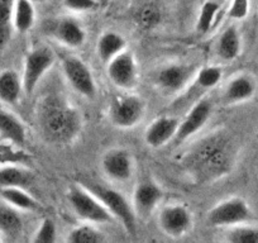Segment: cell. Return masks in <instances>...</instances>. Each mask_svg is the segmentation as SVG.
<instances>
[{"label":"cell","instance_id":"ba28073f","mask_svg":"<svg viewBox=\"0 0 258 243\" xmlns=\"http://www.w3.org/2000/svg\"><path fill=\"white\" fill-rule=\"evenodd\" d=\"M53 63V53L47 47H38V48L32 49L27 54L26 61H24L23 76H22L23 90L27 95H31L36 90L41 79L52 68Z\"/></svg>","mask_w":258,"mask_h":243},{"label":"cell","instance_id":"3957f363","mask_svg":"<svg viewBox=\"0 0 258 243\" xmlns=\"http://www.w3.org/2000/svg\"><path fill=\"white\" fill-rule=\"evenodd\" d=\"M81 185L93 193L115 219L120 220L126 232L132 234L136 232V212L133 209V205L129 204L128 200L120 193L116 192L113 188L98 184L96 181L91 180L83 181Z\"/></svg>","mask_w":258,"mask_h":243},{"label":"cell","instance_id":"2e32d148","mask_svg":"<svg viewBox=\"0 0 258 243\" xmlns=\"http://www.w3.org/2000/svg\"><path fill=\"white\" fill-rule=\"evenodd\" d=\"M163 197L162 189L152 181L141 183L133 194V209L136 214L146 218L155 210Z\"/></svg>","mask_w":258,"mask_h":243},{"label":"cell","instance_id":"836d02e7","mask_svg":"<svg viewBox=\"0 0 258 243\" xmlns=\"http://www.w3.org/2000/svg\"><path fill=\"white\" fill-rule=\"evenodd\" d=\"M158 21H160V13L157 12V9L152 8V7L143 9L142 22L146 24V26L151 27L153 26V24L158 23Z\"/></svg>","mask_w":258,"mask_h":243},{"label":"cell","instance_id":"7c38bea8","mask_svg":"<svg viewBox=\"0 0 258 243\" xmlns=\"http://www.w3.org/2000/svg\"><path fill=\"white\" fill-rule=\"evenodd\" d=\"M194 68L183 64H172L157 71L155 83L166 93H178L185 90L194 79Z\"/></svg>","mask_w":258,"mask_h":243},{"label":"cell","instance_id":"ac0fdd59","mask_svg":"<svg viewBox=\"0 0 258 243\" xmlns=\"http://www.w3.org/2000/svg\"><path fill=\"white\" fill-rule=\"evenodd\" d=\"M254 80L249 75H237L227 84L223 99L227 104H238L247 101L255 94Z\"/></svg>","mask_w":258,"mask_h":243},{"label":"cell","instance_id":"9c48e42d","mask_svg":"<svg viewBox=\"0 0 258 243\" xmlns=\"http://www.w3.org/2000/svg\"><path fill=\"white\" fill-rule=\"evenodd\" d=\"M213 113V104L207 99H202L197 104H194L187 113L185 114L182 120L178 125L177 132L172 140V145L175 147L182 145L185 141L197 135L199 131L204 128Z\"/></svg>","mask_w":258,"mask_h":243},{"label":"cell","instance_id":"5bb4252c","mask_svg":"<svg viewBox=\"0 0 258 243\" xmlns=\"http://www.w3.org/2000/svg\"><path fill=\"white\" fill-rule=\"evenodd\" d=\"M101 167L109 178L118 183H124L132 177V155L123 148H114L104 155L101 160Z\"/></svg>","mask_w":258,"mask_h":243},{"label":"cell","instance_id":"7a4b0ae2","mask_svg":"<svg viewBox=\"0 0 258 243\" xmlns=\"http://www.w3.org/2000/svg\"><path fill=\"white\" fill-rule=\"evenodd\" d=\"M38 125L47 142L68 145L78 137L83 120L78 109L64 99L48 96L39 108Z\"/></svg>","mask_w":258,"mask_h":243},{"label":"cell","instance_id":"603a6c76","mask_svg":"<svg viewBox=\"0 0 258 243\" xmlns=\"http://www.w3.org/2000/svg\"><path fill=\"white\" fill-rule=\"evenodd\" d=\"M36 21V11L31 0H16L13 13V28L19 33H27Z\"/></svg>","mask_w":258,"mask_h":243},{"label":"cell","instance_id":"f546056e","mask_svg":"<svg viewBox=\"0 0 258 243\" xmlns=\"http://www.w3.org/2000/svg\"><path fill=\"white\" fill-rule=\"evenodd\" d=\"M227 239L232 243H258V228L247 223L230 227Z\"/></svg>","mask_w":258,"mask_h":243},{"label":"cell","instance_id":"8992f818","mask_svg":"<svg viewBox=\"0 0 258 243\" xmlns=\"http://www.w3.org/2000/svg\"><path fill=\"white\" fill-rule=\"evenodd\" d=\"M252 218V212L245 200L230 198L219 203L208 213V223L212 227H234L244 224Z\"/></svg>","mask_w":258,"mask_h":243},{"label":"cell","instance_id":"e0dca14e","mask_svg":"<svg viewBox=\"0 0 258 243\" xmlns=\"http://www.w3.org/2000/svg\"><path fill=\"white\" fill-rule=\"evenodd\" d=\"M51 33L58 42L71 48L81 47L85 42L86 34L83 27L73 18L57 19L51 27Z\"/></svg>","mask_w":258,"mask_h":243},{"label":"cell","instance_id":"d6a6232c","mask_svg":"<svg viewBox=\"0 0 258 243\" xmlns=\"http://www.w3.org/2000/svg\"><path fill=\"white\" fill-rule=\"evenodd\" d=\"M63 6L69 11L84 13L96 8V0H63Z\"/></svg>","mask_w":258,"mask_h":243},{"label":"cell","instance_id":"7402d4cb","mask_svg":"<svg viewBox=\"0 0 258 243\" xmlns=\"http://www.w3.org/2000/svg\"><path fill=\"white\" fill-rule=\"evenodd\" d=\"M125 39L121 34L115 33V32H105L99 38L96 49H98L99 58L104 64H108L114 57L125 51Z\"/></svg>","mask_w":258,"mask_h":243},{"label":"cell","instance_id":"484cf974","mask_svg":"<svg viewBox=\"0 0 258 243\" xmlns=\"http://www.w3.org/2000/svg\"><path fill=\"white\" fill-rule=\"evenodd\" d=\"M16 0H0V51L6 48L13 31Z\"/></svg>","mask_w":258,"mask_h":243},{"label":"cell","instance_id":"d4e9b609","mask_svg":"<svg viewBox=\"0 0 258 243\" xmlns=\"http://www.w3.org/2000/svg\"><path fill=\"white\" fill-rule=\"evenodd\" d=\"M23 230V222L17 212L16 208L0 205V233L6 237L14 238L18 237Z\"/></svg>","mask_w":258,"mask_h":243},{"label":"cell","instance_id":"277c9868","mask_svg":"<svg viewBox=\"0 0 258 243\" xmlns=\"http://www.w3.org/2000/svg\"><path fill=\"white\" fill-rule=\"evenodd\" d=\"M69 203L79 218L89 223H113L115 218L104 207L103 203L81 185L69 192Z\"/></svg>","mask_w":258,"mask_h":243},{"label":"cell","instance_id":"4fadbf2b","mask_svg":"<svg viewBox=\"0 0 258 243\" xmlns=\"http://www.w3.org/2000/svg\"><path fill=\"white\" fill-rule=\"evenodd\" d=\"M158 223L165 234L178 238L185 235L192 224V218L188 209L183 205L175 204L165 207L160 213Z\"/></svg>","mask_w":258,"mask_h":243},{"label":"cell","instance_id":"6da1fadb","mask_svg":"<svg viewBox=\"0 0 258 243\" xmlns=\"http://www.w3.org/2000/svg\"><path fill=\"white\" fill-rule=\"evenodd\" d=\"M234 158V143L227 133L218 131L195 143L183 156L182 166L195 183L204 184L228 175Z\"/></svg>","mask_w":258,"mask_h":243},{"label":"cell","instance_id":"4316f807","mask_svg":"<svg viewBox=\"0 0 258 243\" xmlns=\"http://www.w3.org/2000/svg\"><path fill=\"white\" fill-rule=\"evenodd\" d=\"M29 173L17 166H4L0 168V188H23L29 184Z\"/></svg>","mask_w":258,"mask_h":243},{"label":"cell","instance_id":"e575fe53","mask_svg":"<svg viewBox=\"0 0 258 243\" xmlns=\"http://www.w3.org/2000/svg\"><path fill=\"white\" fill-rule=\"evenodd\" d=\"M31 2H33V3H43L44 0H31Z\"/></svg>","mask_w":258,"mask_h":243},{"label":"cell","instance_id":"9a60e30c","mask_svg":"<svg viewBox=\"0 0 258 243\" xmlns=\"http://www.w3.org/2000/svg\"><path fill=\"white\" fill-rule=\"evenodd\" d=\"M178 120L173 115H162L148 126L145 133V141L150 147L158 148L172 142L176 132H177Z\"/></svg>","mask_w":258,"mask_h":243},{"label":"cell","instance_id":"f1b7e54d","mask_svg":"<svg viewBox=\"0 0 258 243\" xmlns=\"http://www.w3.org/2000/svg\"><path fill=\"white\" fill-rule=\"evenodd\" d=\"M104 239L103 233L90 224L74 228L68 237V240L71 243H100Z\"/></svg>","mask_w":258,"mask_h":243},{"label":"cell","instance_id":"ffe728a7","mask_svg":"<svg viewBox=\"0 0 258 243\" xmlns=\"http://www.w3.org/2000/svg\"><path fill=\"white\" fill-rule=\"evenodd\" d=\"M242 51V38L235 27L230 26L223 31L217 43L218 56L224 61H233Z\"/></svg>","mask_w":258,"mask_h":243},{"label":"cell","instance_id":"8fae6325","mask_svg":"<svg viewBox=\"0 0 258 243\" xmlns=\"http://www.w3.org/2000/svg\"><path fill=\"white\" fill-rule=\"evenodd\" d=\"M106 71L111 83L119 89L128 90L137 83V64L132 52L123 51L106 64Z\"/></svg>","mask_w":258,"mask_h":243},{"label":"cell","instance_id":"d590c367","mask_svg":"<svg viewBox=\"0 0 258 243\" xmlns=\"http://www.w3.org/2000/svg\"><path fill=\"white\" fill-rule=\"evenodd\" d=\"M2 240H3V238H2V237H0V242H2Z\"/></svg>","mask_w":258,"mask_h":243},{"label":"cell","instance_id":"44dd1931","mask_svg":"<svg viewBox=\"0 0 258 243\" xmlns=\"http://www.w3.org/2000/svg\"><path fill=\"white\" fill-rule=\"evenodd\" d=\"M0 136L18 146H24L27 141V133L23 123L16 115L2 109H0Z\"/></svg>","mask_w":258,"mask_h":243},{"label":"cell","instance_id":"52a82bcc","mask_svg":"<svg viewBox=\"0 0 258 243\" xmlns=\"http://www.w3.org/2000/svg\"><path fill=\"white\" fill-rule=\"evenodd\" d=\"M145 103L137 95H116L109 105V118L118 128H132L143 118Z\"/></svg>","mask_w":258,"mask_h":243},{"label":"cell","instance_id":"d6986e66","mask_svg":"<svg viewBox=\"0 0 258 243\" xmlns=\"http://www.w3.org/2000/svg\"><path fill=\"white\" fill-rule=\"evenodd\" d=\"M23 90L22 78L14 70H4L0 73V101L8 105L18 103Z\"/></svg>","mask_w":258,"mask_h":243},{"label":"cell","instance_id":"30bf717a","mask_svg":"<svg viewBox=\"0 0 258 243\" xmlns=\"http://www.w3.org/2000/svg\"><path fill=\"white\" fill-rule=\"evenodd\" d=\"M62 71L76 93L88 99L95 96L96 84L93 74L79 57L68 56L62 58Z\"/></svg>","mask_w":258,"mask_h":243},{"label":"cell","instance_id":"83f0119b","mask_svg":"<svg viewBox=\"0 0 258 243\" xmlns=\"http://www.w3.org/2000/svg\"><path fill=\"white\" fill-rule=\"evenodd\" d=\"M220 4L217 0H208L200 8L199 17L197 21V31L200 34H205L212 29L218 13H219Z\"/></svg>","mask_w":258,"mask_h":243},{"label":"cell","instance_id":"4dcf8cb0","mask_svg":"<svg viewBox=\"0 0 258 243\" xmlns=\"http://www.w3.org/2000/svg\"><path fill=\"white\" fill-rule=\"evenodd\" d=\"M57 239V227L54 222L49 218L42 220L41 225L34 233L33 242L34 243H53Z\"/></svg>","mask_w":258,"mask_h":243},{"label":"cell","instance_id":"1f68e13d","mask_svg":"<svg viewBox=\"0 0 258 243\" xmlns=\"http://www.w3.org/2000/svg\"><path fill=\"white\" fill-rule=\"evenodd\" d=\"M249 8V0H232L229 9H228V17L233 21H243L244 18H247Z\"/></svg>","mask_w":258,"mask_h":243},{"label":"cell","instance_id":"cb8c5ba5","mask_svg":"<svg viewBox=\"0 0 258 243\" xmlns=\"http://www.w3.org/2000/svg\"><path fill=\"white\" fill-rule=\"evenodd\" d=\"M0 197L6 203L12 205L16 209L28 210L33 212L39 208V204L33 197L26 193L23 188L11 187V188H2L0 189Z\"/></svg>","mask_w":258,"mask_h":243},{"label":"cell","instance_id":"5b68a950","mask_svg":"<svg viewBox=\"0 0 258 243\" xmlns=\"http://www.w3.org/2000/svg\"><path fill=\"white\" fill-rule=\"evenodd\" d=\"M222 78L223 71L218 66L203 68L197 74V76L192 79V81L186 86L185 91L171 105V109H173L175 111L188 110L194 104H197L198 101L202 100L203 95L207 91L215 88L220 83Z\"/></svg>","mask_w":258,"mask_h":243}]
</instances>
